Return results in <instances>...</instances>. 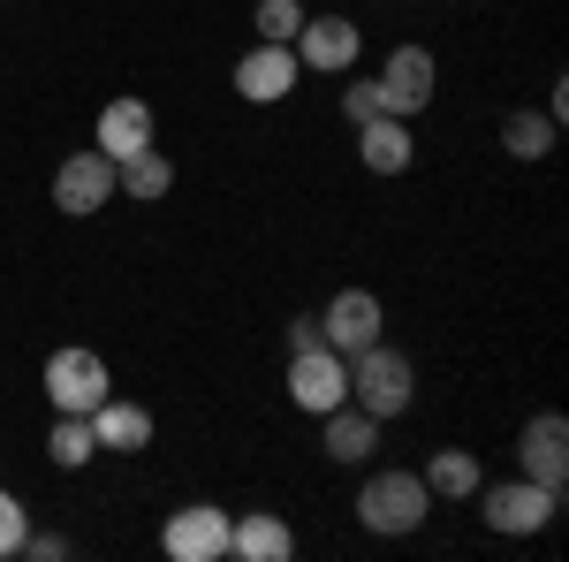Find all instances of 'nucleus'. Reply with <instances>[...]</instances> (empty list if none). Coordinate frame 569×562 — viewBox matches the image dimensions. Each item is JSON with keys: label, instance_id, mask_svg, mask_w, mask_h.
Wrapping results in <instances>:
<instances>
[{"label": "nucleus", "instance_id": "nucleus-4", "mask_svg": "<svg viewBox=\"0 0 569 562\" xmlns=\"http://www.w3.org/2000/svg\"><path fill=\"white\" fill-rule=\"evenodd\" d=\"M479 510H486V524H493L501 540H531V532L555 524L562 494L539 486V479H501V486H479Z\"/></svg>", "mask_w": 569, "mask_h": 562}, {"label": "nucleus", "instance_id": "nucleus-18", "mask_svg": "<svg viewBox=\"0 0 569 562\" xmlns=\"http://www.w3.org/2000/svg\"><path fill=\"white\" fill-rule=\"evenodd\" d=\"M114 190L137 198V206H160V198L176 190V160H168L160 145H144V152H130V160L114 168Z\"/></svg>", "mask_w": 569, "mask_h": 562}, {"label": "nucleus", "instance_id": "nucleus-3", "mask_svg": "<svg viewBox=\"0 0 569 562\" xmlns=\"http://www.w3.org/2000/svg\"><path fill=\"white\" fill-rule=\"evenodd\" d=\"M107 395H114V373H107V357H99V349L69 343V349H53V357H46V403H53V411L91 418Z\"/></svg>", "mask_w": 569, "mask_h": 562}, {"label": "nucleus", "instance_id": "nucleus-7", "mask_svg": "<svg viewBox=\"0 0 569 562\" xmlns=\"http://www.w3.org/2000/svg\"><path fill=\"white\" fill-rule=\"evenodd\" d=\"M433 85H440V61L426 53V46H395L388 61H380V107L402 115V122L433 107Z\"/></svg>", "mask_w": 569, "mask_h": 562}, {"label": "nucleus", "instance_id": "nucleus-2", "mask_svg": "<svg viewBox=\"0 0 569 562\" xmlns=\"http://www.w3.org/2000/svg\"><path fill=\"white\" fill-rule=\"evenodd\" d=\"M410 395H418V373H410V357H395L388 343H365L350 357V403H357V411H372V418H402Z\"/></svg>", "mask_w": 569, "mask_h": 562}, {"label": "nucleus", "instance_id": "nucleus-17", "mask_svg": "<svg viewBox=\"0 0 569 562\" xmlns=\"http://www.w3.org/2000/svg\"><path fill=\"white\" fill-rule=\"evenodd\" d=\"M319 448H327L335 464H365V456L380 448V418L357 411V403H335V411H327V433H319Z\"/></svg>", "mask_w": 569, "mask_h": 562}, {"label": "nucleus", "instance_id": "nucleus-19", "mask_svg": "<svg viewBox=\"0 0 569 562\" xmlns=\"http://www.w3.org/2000/svg\"><path fill=\"white\" fill-rule=\"evenodd\" d=\"M426 494H433V502H471V494H479L486 479H479V456H471V448H440L433 464H426Z\"/></svg>", "mask_w": 569, "mask_h": 562}, {"label": "nucleus", "instance_id": "nucleus-9", "mask_svg": "<svg viewBox=\"0 0 569 562\" xmlns=\"http://www.w3.org/2000/svg\"><path fill=\"white\" fill-rule=\"evenodd\" d=\"M297 77H305L297 46H273V39H259L243 61H236V91H243L251 107H281V99L297 91Z\"/></svg>", "mask_w": 569, "mask_h": 562}, {"label": "nucleus", "instance_id": "nucleus-12", "mask_svg": "<svg viewBox=\"0 0 569 562\" xmlns=\"http://www.w3.org/2000/svg\"><path fill=\"white\" fill-rule=\"evenodd\" d=\"M319 343L342 349V357H357L365 343H380V297H372V289H342V297L319 312Z\"/></svg>", "mask_w": 569, "mask_h": 562}, {"label": "nucleus", "instance_id": "nucleus-14", "mask_svg": "<svg viewBox=\"0 0 569 562\" xmlns=\"http://www.w3.org/2000/svg\"><path fill=\"white\" fill-rule=\"evenodd\" d=\"M91 441H99L107 456H137V448H152V411H144V403H122V395H107V403L91 411Z\"/></svg>", "mask_w": 569, "mask_h": 562}, {"label": "nucleus", "instance_id": "nucleus-24", "mask_svg": "<svg viewBox=\"0 0 569 562\" xmlns=\"http://www.w3.org/2000/svg\"><path fill=\"white\" fill-rule=\"evenodd\" d=\"M23 540H31V517H23V502L0 486V555H23Z\"/></svg>", "mask_w": 569, "mask_h": 562}, {"label": "nucleus", "instance_id": "nucleus-25", "mask_svg": "<svg viewBox=\"0 0 569 562\" xmlns=\"http://www.w3.org/2000/svg\"><path fill=\"white\" fill-rule=\"evenodd\" d=\"M23 555H39V562H61V555H69V540H61V532H39V540H23Z\"/></svg>", "mask_w": 569, "mask_h": 562}, {"label": "nucleus", "instance_id": "nucleus-21", "mask_svg": "<svg viewBox=\"0 0 569 562\" xmlns=\"http://www.w3.org/2000/svg\"><path fill=\"white\" fill-rule=\"evenodd\" d=\"M46 456H53L61 472H84L91 456H99V441H91V418L61 411V418H53V433H46Z\"/></svg>", "mask_w": 569, "mask_h": 562}, {"label": "nucleus", "instance_id": "nucleus-16", "mask_svg": "<svg viewBox=\"0 0 569 562\" xmlns=\"http://www.w3.org/2000/svg\"><path fill=\"white\" fill-rule=\"evenodd\" d=\"M357 152H365V168L372 175H402L418 160V145H410V122L402 115H372V122H357Z\"/></svg>", "mask_w": 569, "mask_h": 562}, {"label": "nucleus", "instance_id": "nucleus-13", "mask_svg": "<svg viewBox=\"0 0 569 562\" xmlns=\"http://www.w3.org/2000/svg\"><path fill=\"white\" fill-rule=\"evenodd\" d=\"M152 137H160V130H152V107L122 91V99H107V107H99V137H91V145H99V152L122 168V160H130V152H144Z\"/></svg>", "mask_w": 569, "mask_h": 562}, {"label": "nucleus", "instance_id": "nucleus-22", "mask_svg": "<svg viewBox=\"0 0 569 562\" xmlns=\"http://www.w3.org/2000/svg\"><path fill=\"white\" fill-rule=\"evenodd\" d=\"M251 23H259V39L289 46L297 31H305V0H259V8H251Z\"/></svg>", "mask_w": 569, "mask_h": 562}, {"label": "nucleus", "instance_id": "nucleus-6", "mask_svg": "<svg viewBox=\"0 0 569 562\" xmlns=\"http://www.w3.org/2000/svg\"><path fill=\"white\" fill-rule=\"evenodd\" d=\"M228 510L220 502H182L176 517L160 524V555L168 562H220L228 555Z\"/></svg>", "mask_w": 569, "mask_h": 562}, {"label": "nucleus", "instance_id": "nucleus-10", "mask_svg": "<svg viewBox=\"0 0 569 562\" xmlns=\"http://www.w3.org/2000/svg\"><path fill=\"white\" fill-rule=\"evenodd\" d=\"M289 46H297V61L319 69V77H350L357 53H365V31L342 23V16H305V31H297Z\"/></svg>", "mask_w": 569, "mask_h": 562}, {"label": "nucleus", "instance_id": "nucleus-1", "mask_svg": "<svg viewBox=\"0 0 569 562\" xmlns=\"http://www.w3.org/2000/svg\"><path fill=\"white\" fill-rule=\"evenodd\" d=\"M426 510H433V494H426V479H418V472H372V479H365V494H357V524L380 532V540L418 532Z\"/></svg>", "mask_w": 569, "mask_h": 562}, {"label": "nucleus", "instance_id": "nucleus-23", "mask_svg": "<svg viewBox=\"0 0 569 562\" xmlns=\"http://www.w3.org/2000/svg\"><path fill=\"white\" fill-rule=\"evenodd\" d=\"M342 115H350V122L388 115V107H380V77H350V85H342Z\"/></svg>", "mask_w": 569, "mask_h": 562}, {"label": "nucleus", "instance_id": "nucleus-11", "mask_svg": "<svg viewBox=\"0 0 569 562\" xmlns=\"http://www.w3.org/2000/svg\"><path fill=\"white\" fill-rule=\"evenodd\" d=\"M517 464H525V479H539V486L562 494V479H569V418L562 411L525 418V433H517Z\"/></svg>", "mask_w": 569, "mask_h": 562}, {"label": "nucleus", "instance_id": "nucleus-5", "mask_svg": "<svg viewBox=\"0 0 569 562\" xmlns=\"http://www.w3.org/2000/svg\"><path fill=\"white\" fill-rule=\"evenodd\" d=\"M289 403L311 411V418H327L335 403H350V357H342V349H327V343L289 349Z\"/></svg>", "mask_w": 569, "mask_h": 562}, {"label": "nucleus", "instance_id": "nucleus-15", "mask_svg": "<svg viewBox=\"0 0 569 562\" xmlns=\"http://www.w3.org/2000/svg\"><path fill=\"white\" fill-rule=\"evenodd\" d=\"M228 555H243V562H289V555H297V532L273 517V510H243V517L228 524Z\"/></svg>", "mask_w": 569, "mask_h": 562}, {"label": "nucleus", "instance_id": "nucleus-20", "mask_svg": "<svg viewBox=\"0 0 569 562\" xmlns=\"http://www.w3.org/2000/svg\"><path fill=\"white\" fill-rule=\"evenodd\" d=\"M555 115H531V107H517L509 122H501V145H509V160H547L555 152Z\"/></svg>", "mask_w": 569, "mask_h": 562}, {"label": "nucleus", "instance_id": "nucleus-26", "mask_svg": "<svg viewBox=\"0 0 569 562\" xmlns=\"http://www.w3.org/2000/svg\"><path fill=\"white\" fill-rule=\"evenodd\" d=\"M319 343V319H289V349H311Z\"/></svg>", "mask_w": 569, "mask_h": 562}, {"label": "nucleus", "instance_id": "nucleus-8", "mask_svg": "<svg viewBox=\"0 0 569 562\" xmlns=\"http://www.w3.org/2000/svg\"><path fill=\"white\" fill-rule=\"evenodd\" d=\"M114 198V160L99 152V145H84V152H69L61 168H53V206L69 220H91L99 206Z\"/></svg>", "mask_w": 569, "mask_h": 562}]
</instances>
